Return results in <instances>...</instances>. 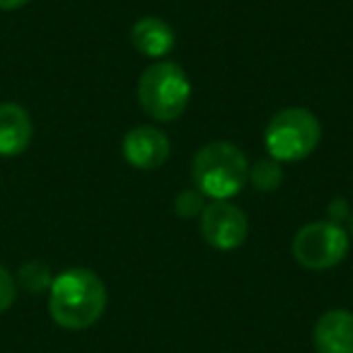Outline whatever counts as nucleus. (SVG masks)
I'll return each mask as SVG.
<instances>
[{
  "label": "nucleus",
  "mask_w": 353,
  "mask_h": 353,
  "mask_svg": "<svg viewBox=\"0 0 353 353\" xmlns=\"http://www.w3.org/2000/svg\"><path fill=\"white\" fill-rule=\"evenodd\" d=\"M192 80L174 61H155L138 78V102L150 119L162 123L176 121L189 107Z\"/></svg>",
  "instance_id": "7ed1b4c3"
},
{
  "label": "nucleus",
  "mask_w": 353,
  "mask_h": 353,
  "mask_svg": "<svg viewBox=\"0 0 353 353\" xmlns=\"http://www.w3.org/2000/svg\"><path fill=\"white\" fill-rule=\"evenodd\" d=\"M329 216H332V223L348 221V216H351V211H348L346 199H334V201L329 203Z\"/></svg>",
  "instance_id": "2eb2a0df"
},
{
  "label": "nucleus",
  "mask_w": 353,
  "mask_h": 353,
  "mask_svg": "<svg viewBox=\"0 0 353 353\" xmlns=\"http://www.w3.org/2000/svg\"><path fill=\"white\" fill-rule=\"evenodd\" d=\"M322 141V123L310 109L288 107L276 112L264 128V148L279 162L310 157Z\"/></svg>",
  "instance_id": "20e7f679"
},
{
  "label": "nucleus",
  "mask_w": 353,
  "mask_h": 353,
  "mask_svg": "<svg viewBox=\"0 0 353 353\" xmlns=\"http://www.w3.org/2000/svg\"><path fill=\"white\" fill-rule=\"evenodd\" d=\"M312 343L317 353H353V312L351 310H327L314 322Z\"/></svg>",
  "instance_id": "6e6552de"
},
{
  "label": "nucleus",
  "mask_w": 353,
  "mask_h": 353,
  "mask_svg": "<svg viewBox=\"0 0 353 353\" xmlns=\"http://www.w3.org/2000/svg\"><path fill=\"white\" fill-rule=\"evenodd\" d=\"M15 298H17V281L12 279V274L6 266H0V312L10 310Z\"/></svg>",
  "instance_id": "4468645a"
},
{
  "label": "nucleus",
  "mask_w": 353,
  "mask_h": 353,
  "mask_svg": "<svg viewBox=\"0 0 353 353\" xmlns=\"http://www.w3.org/2000/svg\"><path fill=\"white\" fill-rule=\"evenodd\" d=\"M203 211V196L196 189H189V192H179L174 199V213L179 218H199Z\"/></svg>",
  "instance_id": "ddd939ff"
},
{
  "label": "nucleus",
  "mask_w": 353,
  "mask_h": 353,
  "mask_svg": "<svg viewBox=\"0 0 353 353\" xmlns=\"http://www.w3.org/2000/svg\"><path fill=\"white\" fill-rule=\"evenodd\" d=\"M351 250V235L346 228L332 221H314L303 225L293 237V256L310 271L334 269L346 259Z\"/></svg>",
  "instance_id": "39448f33"
},
{
  "label": "nucleus",
  "mask_w": 353,
  "mask_h": 353,
  "mask_svg": "<svg viewBox=\"0 0 353 353\" xmlns=\"http://www.w3.org/2000/svg\"><path fill=\"white\" fill-rule=\"evenodd\" d=\"M201 237L218 252H232L245 245L250 235V221L245 211L230 201H211L199 216Z\"/></svg>",
  "instance_id": "423d86ee"
},
{
  "label": "nucleus",
  "mask_w": 353,
  "mask_h": 353,
  "mask_svg": "<svg viewBox=\"0 0 353 353\" xmlns=\"http://www.w3.org/2000/svg\"><path fill=\"white\" fill-rule=\"evenodd\" d=\"M123 160L143 172L157 170L167 162L172 152L170 138L155 126H136L123 136Z\"/></svg>",
  "instance_id": "0eeeda50"
},
{
  "label": "nucleus",
  "mask_w": 353,
  "mask_h": 353,
  "mask_svg": "<svg viewBox=\"0 0 353 353\" xmlns=\"http://www.w3.org/2000/svg\"><path fill=\"white\" fill-rule=\"evenodd\" d=\"M348 235H353V213H351V216H348Z\"/></svg>",
  "instance_id": "f3484780"
},
{
  "label": "nucleus",
  "mask_w": 353,
  "mask_h": 353,
  "mask_svg": "<svg viewBox=\"0 0 353 353\" xmlns=\"http://www.w3.org/2000/svg\"><path fill=\"white\" fill-rule=\"evenodd\" d=\"M51 271L46 264L41 261H27L25 266L17 274V283L27 290V293H44V290L51 288Z\"/></svg>",
  "instance_id": "f8f14e48"
},
{
  "label": "nucleus",
  "mask_w": 353,
  "mask_h": 353,
  "mask_svg": "<svg viewBox=\"0 0 353 353\" xmlns=\"http://www.w3.org/2000/svg\"><path fill=\"white\" fill-rule=\"evenodd\" d=\"M32 119L25 107L15 102L0 104V157H15L32 143Z\"/></svg>",
  "instance_id": "9d476101"
},
{
  "label": "nucleus",
  "mask_w": 353,
  "mask_h": 353,
  "mask_svg": "<svg viewBox=\"0 0 353 353\" xmlns=\"http://www.w3.org/2000/svg\"><path fill=\"white\" fill-rule=\"evenodd\" d=\"M107 307V285L92 269H65L51 281L49 314L59 327L80 332L97 322Z\"/></svg>",
  "instance_id": "f257e3e1"
},
{
  "label": "nucleus",
  "mask_w": 353,
  "mask_h": 353,
  "mask_svg": "<svg viewBox=\"0 0 353 353\" xmlns=\"http://www.w3.org/2000/svg\"><path fill=\"white\" fill-rule=\"evenodd\" d=\"M131 44L138 54H143L145 59L162 61L165 56H170L176 46V34L162 17H141L133 22L131 27Z\"/></svg>",
  "instance_id": "1a4fd4ad"
},
{
  "label": "nucleus",
  "mask_w": 353,
  "mask_h": 353,
  "mask_svg": "<svg viewBox=\"0 0 353 353\" xmlns=\"http://www.w3.org/2000/svg\"><path fill=\"white\" fill-rule=\"evenodd\" d=\"M194 187L211 201H230L250 182V160L230 141H211L194 155Z\"/></svg>",
  "instance_id": "f03ea898"
},
{
  "label": "nucleus",
  "mask_w": 353,
  "mask_h": 353,
  "mask_svg": "<svg viewBox=\"0 0 353 353\" xmlns=\"http://www.w3.org/2000/svg\"><path fill=\"white\" fill-rule=\"evenodd\" d=\"M30 0H0V10H20Z\"/></svg>",
  "instance_id": "dca6fc26"
},
{
  "label": "nucleus",
  "mask_w": 353,
  "mask_h": 353,
  "mask_svg": "<svg viewBox=\"0 0 353 353\" xmlns=\"http://www.w3.org/2000/svg\"><path fill=\"white\" fill-rule=\"evenodd\" d=\"M250 182L259 192H274L283 182V167L274 157H264L250 167Z\"/></svg>",
  "instance_id": "9b49d317"
}]
</instances>
